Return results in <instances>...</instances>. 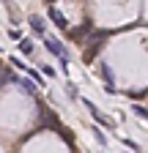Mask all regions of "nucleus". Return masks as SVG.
<instances>
[{
  "instance_id": "f257e3e1",
  "label": "nucleus",
  "mask_w": 148,
  "mask_h": 153,
  "mask_svg": "<svg viewBox=\"0 0 148 153\" xmlns=\"http://www.w3.org/2000/svg\"><path fill=\"white\" fill-rule=\"evenodd\" d=\"M44 47H47V52H49V55H55V57H58V60L66 66V60H69V52H66V47L58 41V38H44Z\"/></svg>"
},
{
  "instance_id": "f03ea898",
  "label": "nucleus",
  "mask_w": 148,
  "mask_h": 153,
  "mask_svg": "<svg viewBox=\"0 0 148 153\" xmlns=\"http://www.w3.org/2000/svg\"><path fill=\"white\" fill-rule=\"evenodd\" d=\"M99 74H102L104 85H107V93H115V76H113V68H110L107 63H102V66H99Z\"/></svg>"
},
{
  "instance_id": "7ed1b4c3",
  "label": "nucleus",
  "mask_w": 148,
  "mask_h": 153,
  "mask_svg": "<svg viewBox=\"0 0 148 153\" xmlns=\"http://www.w3.org/2000/svg\"><path fill=\"white\" fill-rule=\"evenodd\" d=\"M82 104H85V107L90 109V115H93V120H96V123H102V126H113V120H110V118H104V115H102V112H99V109L93 107V101L82 99Z\"/></svg>"
},
{
  "instance_id": "20e7f679",
  "label": "nucleus",
  "mask_w": 148,
  "mask_h": 153,
  "mask_svg": "<svg viewBox=\"0 0 148 153\" xmlns=\"http://www.w3.org/2000/svg\"><path fill=\"white\" fill-rule=\"evenodd\" d=\"M49 19H52V22L58 25L61 30H69V19H66V16H63L58 8H52V6H49Z\"/></svg>"
},
{
  "instance_id": "39448f33",
  "label": "nucleus",
  "mask_w": 148,
  "mask_h": 153,
  "mask_svg": "<svg viewBox=\"0 0 148 153\" xmlns=\"http://www.w3.org/2000/svg\"><path fill=\"white\" fill-rule=\"evenodd\" d=\"M30 27H33L36 36H44V33H47V25H44V19H41L39 14H33V16H30Z\"/></svg>"
},
{
  "instance_id": "423d86ee",
  "label": "nucleus",
  "mask_w": 148,
  "mask_h": 153,
  "mask_svg": "<svg viewBox=\"0 0 148 153\" xmlns=\"http://www.w3.org/2000/svg\"><path fill=\"white\" fill-rule=\"evenodd\" d=\"M33 49H36V47H33L30 38H22V41H19V52H22V55H33Z\"/></svg>"
},
{
  "instance_id": "0eeeda50",
  "label": "nucleus",
  "mask_w": 148,
  "mask_h": 153,
  "mask_svg": "<svg viewBox=\"0 0 148 153\" xmlns=\"http://www.w3.org/2000/svg\"><path fill=\"white\" fill-rule=\"evenodd\" d=\"M19 85H22V90H25V93H30V96H33L36 90H39V88H36V85H33L30 79H19Z\"/></svg>"
},
{
  "instance_id": "6e6552de",
  "label": "nucleus",
  "mask_w": 148,
  "mask_h": 153,
  "mask_svg": "<svg viewBox=\"0 0 148 153\" xmlns=\"http://www.w3.org/2000/svg\"><path fill=\"white\" fill-rule=\"evenodd\" d=\"M132 112L137 115V118H148V107H143V104H135V107H132Z\"/></svg>"
},
{
  "instance_id": "1a4fd4ad",
  "label": "nucleus",
  "mask_w": 148,
  "mask_h": 153,
  "mask_svg": "<svg viewBox=\"0 0 148 153\" xmlns=\"http://www.w3.org/2000/svg\"><path fill=\"white\" fill-rule=\"evenodd\" d=\"M93 137H96V142H99V145H107V137H104V131H102V128H96V126H93Z\"/></svg>"
},
{
  "instance_id": "9d476101",
  "label": "nucleus",
  "mask_w": 148,
  "mask_h": 153,
  "mask_svg": "<svg viewBox=\"0 0 148 153\" xmlns=\"http://www.w3.org/2000/svg\"><path fill=\"white\" fill-rule=\"evenodd\" d=\"M123 145H126L129 150H135V153H140V145H137L135 140H123Z\"/></svg>"
},
{
  "instance_id": "9b49d317",
  "label": "nucleus",
  "mask_w": 148,
  "mask_h": 153,
  "mask_svg": "<svg viewBox=\"0 0 148 153\" xmlns=\"http://www.w3.org/2000/svg\"><path fill=\"white\" fill-rule=\"evenodd\" d=\"M41 71H44V76H52V79H55V68L52 66H39Z\"/></svg>"
},
{
  "instance_id": "f8f14e48",
  "label": "nucleus",
  "mask_w": 148,
  "mask_h": 153,
  "mask_svg": "<svg viewBox=\"0 0 148 153\" xmlns=\"http://www.w3.org/2000/svg\"><path fill=\"white\" fill-rule=\"evenodd\" d=\"M66 90H69V99H77V88H74L71 82H69V88H66Z\"/></svg>"
}]
</instances>
